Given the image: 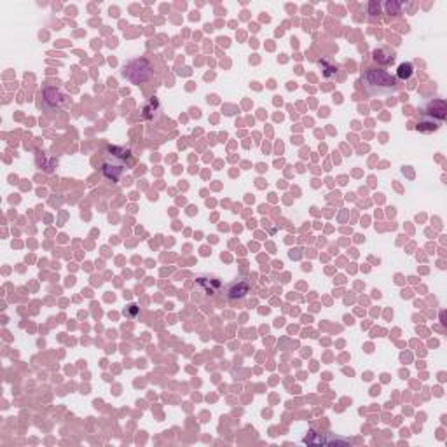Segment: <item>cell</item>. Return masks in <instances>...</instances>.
Instances as JSON below:
<instances>
[{"label":"cell","instance_id":"10","mask_svg":"<svg viewBox=\"0 0 447 447\" xmlns=\"http://www.w3.org/2000/svg\"><path fill=\"white\" fill-rule=\"evenodd\" d=\"M384 9L388 14H400V11H402V4L400 2H386Z\"/></svg>","mask_w":447,"mask_h":447},{"label":"cell","instance_id":"9","mask_svg":"<svg viewBox=\"0 0 447 447\" xmlns=\"http://www.w3.org/2000/svg\"><path fill=\"white\" fill-rule=\"evenodd\" d=\"M412 74H414V67H412V63H400L399 65L397 75H399L400 81H407V79H411Z\"/></svg>","mask_w":447,"mask_h":447},{"label":"cell","instance_id":"2","mask_svg":"<svg viewBox=\"0 0 447 447\" xmlns=\"http://www.w3.org/2000/svg\"><path fill=\"white\" fill-rule=\"evenodd\" d=\"M362 82L365 89L372 94H384L397 89V79L381 68H367L362 75Z\"/></svg>","mask_w":447,"mask_h":447},{"label":"cell","instance_id":"4","mask_svg":"<svg viewBox=\"0 0 447 447\" xmlns=\"http://www.w3.org/2000/svg\"><path fill=\"white\" fill-rule=\"evenodd\" d=\"M42 103L47 112H54L65 103V96L62 94V91L54 88H47L42 91Z\"/></svg>","mask_w":447,"mask_h":447},{"label":"cell","instance_id":"3","mask_svg":"<svg viewBox=\"0 0 447 447\" xmlns=\"http://www.w3.org/2000/svg\"><path fill=\"white\" fill-rule=\"evenodd\" d=\"M142 70H152V65H150L147 60L140 58V60H135V62H131L130 65L124 68L123 75H124V77L130 79L131 82H135V84H140V82L147 81V79L142 75Z\"/></svg>","mask_w":447,"mask_h":447},{"label":"cell","instance_id":"6","mask_svg":"<svg viewBox=\"0 0 447 447\" xmlns=\"http://www.w3.org/2000/svg\"><path fill=\"white\" fill-rule=\"evenodd\" d=\"M248 290H250V285L246 282H236L229 287L227 297H229L231 301H234V299H243L245 295L248 294Z\"/></svg>","mask_w":447,"mask_h":447},{"label":"cell","instance_id":"5","mask_svg":"<svg viewBox=\"0 0 447 447\" xmlns=\"http://www.w3.org/2000/svg\"><path fill=\"white\" fill-rule=\"evenodd\" d=\"M447 114V107L444 100H433L428 103V107L425 108V119L435 121V123H442L445 119Z\"/></svg>","mask_w":447,"mask_h":447},{"label":"cell","instance_id":"8","mask_svg":"<svg viewBox=\"0 0 447 447\" xmlns=\"http://www.w3.org/2000/svg\"><path fill=\"white\" fill-rule=\"evenodd\" d=\"M372 56L381 65H388V63L393 62V54L389 51H386V49H376V51L372 52Z\"/></svg>","mask_w":447,"mask_h":447},{"label":"cell","instance_id":"11","mask_svg":"<svg viewBox=\"0 0 447 447\" xmlns=\"http://www.w3.org/2000/svg\"><path fill=\"white\" fill-rule=\"evenodd\" d=\"M367 9H369V14H379V11H381V6H379V2H369V7H367Z\"/></svg>","mask_w":447,"mask_h":447},{"label":"cell","instance_id":"7","mask_svg":"<svg viewBox=\"0 0 447 447\" xmlns=\"http://www.w3.org/2000/svg\"><path fill=\"white\" fill-rule=\"evenodd\" d=\"M198 283L201 289H204V292H206L208 295H215L218 290H220V282L215 278H206V276H199L198 278Z\"/></svg>","mask_w":447,"mask_h":447},{"label":"cell","instance_id":"1","mask_svg":"<svg viewBox=\"0 0 447 447\" xmlns=\"http://www.w3.org/2000/svg\"><path fill=\"white\" fill-rule=\"evenodd\" d=\"M130 157H131V152L128 149L108 145L107 149H105V159H103V164H101V172H103L105 179L117 184L121 175L124 173L126 161Z\"/></svg>","mask_w":447,"mask_h":447}]
</instances>
